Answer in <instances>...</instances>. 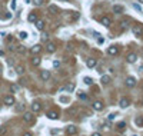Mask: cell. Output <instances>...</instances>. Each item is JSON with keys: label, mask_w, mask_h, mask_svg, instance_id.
I'll return each instance as SVG.
<instances>
[{"label": "cell", "mask_w": 143, "mask_h": 136, "mask_svg": "<svg viewBox=\"0 0 143 136\" xmlns=\"http://www.w3.org/2000/svg\"><path fill=\"white\" fill-rule=\"evenodd\" d=\"M14 103H16V99H14L13 95H9V96L4 97V105L6 106H13Z\"/></svg>", "instance_id": "cell-1"}, {"label": "cell", "mask_w": 143, "mask_h": 136, "mask_svg": "<svg viewBox=\"0 0 143 136\" xmlns=\"http://www.w3.org/2000/svg\"><path fill=\"white\" fill-rule=\"evenodd\" d=\"M23 120H24V122H27V123L33 122V120H34L33 112H26V113H23Z\"/></svg>", "instance_id": "cell-2"}, {"label": "cell", "mask_w": 143, "mask_h": 136, "mask_svg": "<svg viewBox=\"0 0 143 136\" xmlns=\"http://www.w3.org/2000/svg\"><path fill=\"white\" fill-rule=\"evenodd\" d=\"M136 60H137V55H136V53H129V55L126 56V62L130 63V65L136 63Z\"/></svg>", "instance_id": "cell-3"}, {"label": "cell", "mask_w": 143, "mask_h": 136, "mask_svg": "<svg viewBox=\"0 0 143 136\" xmlns=\"http://www.w3.org/2000/svg\"><path fill=\"white\" fill-rule=\"evenodd\" d=\"M132 32H133L135 36H142V34H143V27H142V26H139V24H136V26H133V27H132Z\"/></svg>", "instance_id": "cell-4"}, {"label": "cell", "mask_w": 143, "mask_h": 136, "mask_svg": "<svg viewBox=\"0 0 143 136\" xmlns=\"http://www.w3.org/2000/svg\"><path fill=\"white\" fill-rule=\"evenodd\" d=\"M100 23H102L104 27H110V26H112V20H110L109 16H103L102 19H100Z\"/></svg>", "instance_id": "cell-5"}, {"label": "cell", "mask_w": 143, "mask_h": 136, "mask_svg": "<svg viewBox=\"0 0 143 136\" xmlns=\"http://www.w3.org/2000/svg\"><path fill=\"white\" fill-rule=\"evenodd\" d=\"M66 133H67L69 136H73V135H76L77 133V128L74 125H70V126H67L66 128Z\"/></svg>", "instance_id": "cell-6"}, {"label": "cell", "mask_w": 143, "mask_h": 136, "mask_svg": "<svg viewBox=\"0 0 143 136\" xmlns=\"http://www.w3.org/2000/svg\"><path fill=\"white\" fill-rule=\"evenodd\" d=\"M40 79L43 80V82H47V80L50 79V72L49 70H42L40 72Z\"/></svg>", "instance_id": "cell-7"}, {"label": "cell", "mask_w": 143, "mask_h": 136, "mask_svg": "<svg viewBox=\"0 0 143 136\" xmlns=\"http://www.w3.org/2000/svg\"><path fill=\"white\" fill-rule=\"evenodd\" d=\"M129 105H130V100H129V99H127V97H122V99H120V102H119V106L122 109H126L127 108V106H129Z\"/></svg>", "instance_id": "cell-8"}, {"label": "cell", "mask_w": 143, "mask_h": 136, "mask_svg": "<svg viewBox=\"0 0 143 136\" xmlns=\"http://www.w3.org/2000/svg\"><path fill=\"white\" fill-rule=\"evenodd\" d=\"M40 110H42V105H40L39 102L32 103V112H33V113H39Z\"/></svg>", "instance_id": "cell-9"}, {"label": "cell", "mask_w": 143, "mask_h": 136, "mask_svg": "<svg viewBox=\"0 0 143 136\" xmlns=\"http://www.w3.org/2000/svg\"><path fill=\"white\" fill-rule=\"evenodd\" d=\"M93 106V109L95 110H97V112H100V110H103V108H104V105H103V102H100V100H96V102L92 105Z\"/></svg>", "instance_id": "cell-10"}, {"label": "cell", "mask_w": 143, "mask_h": 136, "mask_svg": "<svg viewBox=\"0 0 143 136\" xmlns=\"http://www.w3.org/2000/svg\"><path fill=\"white\" fill-rule=\"evenodd\" d=\"M46 50L49 52V53H54V52H56V45H54L53 42H47V45H46Z\"/></svg>", "instance_id": "cell-11"}, {"label": "cell", "mask_w": 143, "mask_h": 136, "mask_svg": "<svg viewBox=\"0 0 143 136\" xmlns=\"http://www.w3.org/2000/svg\"><path fill=\"white\" fill-rule=\"evenodd\" d=\"M135 85H136V79H135L133 76L126 77V86H127V87H133Z\"/></svg>", "instance_id": "cell-12"}, {"label": "cell", "mask_w": 143, "mask_h": 136, "mask_svg": "<svg viewBox=\"0 0 143 136\" xmlns=\"http://www.w3.org/2000/svg\"><path fill=\"white\" fill-rule=\"evenodd\" d=\"M96 65H97V62H96V59H87V62H86V66L89 69H93V68H96Z\"/></svg>", "instance_id": "cell-13"}, {"label": "cell", "mask_w": 143, "mask_h": 136, "mask_svg": "<svg viewBox=\"0 0 143 136\" xmlns=\"http://www.w3.org/2000/svg\"><path fill=\"white\" fill-rule=\"evenodd\" d=\"M47 118H49L50 120H57V119H59V113L54 112V110H50V112L47 113Z\"/></svg>", "instance_id": "cell-14"}, {"label": "cell", "mask_w": 143, "mask_h": 136, "mask_svg": "<svg viewBox=\"0 0 143 136\" xmlns=\"http://www.w3.org/2000/svg\"><path fill=\"white\" fill-rule=\"evenodd\" d=\"M102 83L103 85H109L110 82H112V77H110V74H102Z\"/></svg>", "instance_id": "cell-15"}, {"label": "cell", "mask_w": 143, "mask_h": 136, "mask_svg": "<svg viewBox=\"0 0 143 136\" xmlns=\"http://www.w3.org/2000/svg\"><path fill=\"white\" fill-rule=\"evenodd\" d=\"M107 53L110 55V56H114V55H117V53H119V49H117L116 46H110V47L107 49Z\"/></svg>", "instance_id": "cell-16"}, {"label": "cell", "mask_w": 143, "mask_h": 136, "mask_svg": "<svg viewBox=\"0 0 143 136\" xmlns=\"http://www.w3.org/2000/svg\"><path fill=\"white\" fill-rule=\"evenodd\" d=\"M123 6H120V4H114L113 6V13H116V14H120V13H123Z\"/></svg>", "instance_id": "cell-17"}, {"label": "cell", "mask_w": 143, "mask_h": 136, "mask_svg": "<svg viewBox=\"0 0 143 136\" xmlns=\"http://www.w3.org/2000/svg\"><path fill=\"white\" fill-rule=\"evenodd\" d=\"M34 24H36L37 30H43V29H45V22H43V20H40V19H37V20L34 22Z\"/></svg>", "instance_id": "cell-18"}, {"label": "cell", "mask_w": 143, "mask_h": 136, "mask_svg": "<svg viewBox=\"0 0 143 136\" xmlns=\"http://www.w3.org/2000/svg\"><path fill=\"white\" fill-rule=\"evenodd\" d=\"M40 52H42V46L40 45H34L33 47H32V53H33V55H37Z\"/></svg>", "instance_id": "cell-19"}, {"label": "cell", "mask_w": 143, "mask_h": 136, "mask_svg": "<svg viewBox=\"0 0 143 136\" xmlns=\"http://www.w3.org/2000/svg\"><path fill=\"white\" fill-rule=\"evenodd\" d=\"M40 63H42V59H40V57H33V59H32V65H33V66H39Z\"/></svg>", "instance_id": "cell-20"}, {"label": "cell", "mask_w": 143, "mask_h": 136, "mask_svg": "<svg viewBox=\"0 0 143 136\" xmlns=\"http://www.w3.org/2000/svg\"><path fill=\"white\" fill-rule=\"evenodd\" d=\"M16 73L19 74V76H22V74L24 73V68H23V66H20V65H19V66H16Z\"/></svg>", "instance_id": "cell-21"}, {"label": "cell", "mask_w": 143, "mask_h": 136, "mask_svg": "<svg viewBox=\"0 0 143 136\" xmlns=\"http://www.w3.org/2000/svg\"><path fill=\"white\" fill-rule=\"evenodd\" d=\"M27 19H29V22L33 23V22H36V20H37V16H36V13H30Z\"/></svg>", "instance_id": "cell-22"}, {"label": "cell", "mask_w": 143, "mask_h": 136, "mask_svg": "<svg viewBox=\"0 0 143 136\" xmlns=\"http://www.w3.org/2000/svg\"><path fill=\"white\" fill-rule=\"evenodd\" d=\"M77 97L82 99V100H86V99H87V95H86L85 92H77Z\"/></svg>", "instance_id": "cell-23"}, {"label": "cell", "mask_w": 143, "mask_h": 136, "mask_svg": "<svg viewBox=\"0 0 143 136\" xmlns=\"http://www.w3.org/2000/svg\"><path fill=\"white\" fill-rule=\"evenodd\" d=\"M132 6H133V9H135V10H137L139 13H143V9L140 7V4H139V3H133Z\"/></svg>", "instance_id": "cell-24"}, {"label": "cell", "mask_w": 143, "mask_h": 136, "mask_svg": "<svg viewBox=\"0 0 143 136\" xmlns=\"http://www.w3.org/2000/svg\"><path fill=\"white\" fill-rule=\"evenodd\" d=\"M83 82H85L86 85H89V86L93 85V79H92V77H89V76H86L85 79H83Z\"/></svg>", "instance_id": "cell-25"}, {"label": "cell", "mask_w": 143, "mask_h": 136, "mask_svg": "<svg viewBox=\"0 0 143 136\" xmlns=\"http://www.w3.org/2000/svg\"><path fill=\"white\" fill-rule=\"evenodd\" d=\"M19 39L26 40L27 39V32H20V33H19Z\"/></svg>", "instance_id": "cell-26"}, {"label": "cell", "mask_w": 143, "mask_h": 136, "mask_svg": "<svg viewBox=\"0 0 143 136\" xmlns=\"http://www.w3.org/2000/svg\"><path fill=\"white\" fill-rule=\"evenodd\" d=\"M135 123H136L137 126H143V118H136V119H135Z\"/></svg>", "instance_id": "cell-27"}, {"label": "cell", "mask_w": 143, "mask_h": 136, "mask_svg": "<svg viewBox=\"0 0 143 136\" xmlns=\"http://www.w3.org/2000/svg\"><path fill=\"white\" fill-rule=\"evenodd\" d=\"M32 3H33L34 6H37V7H39V6H42L43 3H45V0H33Z\"/></svg>", "instance_id": "cell-28"}, {"label": "cell", "mask_w": 143, "mask_h": 136, "mask_svg": "<svg viewBox=\"0 0 143 136\" xmlns=\"http://www.w3.org/2000/svg\"><path fill=\"white\" fill-rule=\"evenodd\" d=\"M49 11H50L51 14H56V13H57V7H56V6H50V7H49Z\"/></svg>", "instance_id": "cell-29"}, {"label": "cell", "mask_w": 143, "mask_h": 136, "mask_svg": "<svg viewBox=\"0 0 143 136\" xmlns=\"http://www.w3.org/2000/svg\"><path fill=\"white\" fill-rule=\"evenodd\" d=\"M24 110V105H22V103H19L16 106V112H23Z\"/></svg>", "instance_id": "cell-30"}, {"label": "cell", "mask_w": 143, "mask_h": 136, "mask_svg": "<svg viewBox=\"0 0 143 136\" xmlns=\"http://www.w3.org/2000/svg\"><path fill=\"white\" fill-rule=\"evenodd\" d=\"M66 90H67L69 93H70V92H73L74 90V83H70L69 86H66Z\"/></svg>", "instance_id": "cell-31"}, {"label": "cell", "mask_w": 143, "mask_h": 136, "mask_svg": "<svg viewBox=\"0 0 143 136\" xmlns=\"http://www.w3.org/2000/svg\"><path fill=\"white\" fill-rule=\"evenodd\" d=\"M11 92H13V93H17V92H19V85H11Z\"/></svg>", "instance_id": "cell-32"}, {"label": "cell", "mask_w": 143, "mask_h": 136, "mask_svg": "<svg viewBox=\"0 0 143 136\" xmlns=\"http://www.w3.org/2000/svg\"><path fill=\"white\" fill-rule=\"evenodd\" d=\"M125 126H126V122H119V123H117V129L122 131V129H125Z\"/></svg>", "instance_id": "cell-33"}, {"label": "cell", "mask_w": 143, "mask_h": 136, "mask_svg": "<svg viewBox=\"0 0 143 136\" xmlns=\"http://www.w3.org/2000/svg\"><path fill=\"white\" fill-rule=\"evenodd\" d=\"M6 132H7V128H6V126H1V128H0V136H3Z\"/></svg>", "instance_id": "cell-34"}, {"label": "cell", "mask_w": 143, "mask_h": 136, "mask_svg": "<svg viewBox=\"0 0 143 136\" xmlns=\"http://www.w3.org/2000/svg\"><path fill=\"white\" fill-rule=\"evenodd\" d=\"M16 50L19 52V53H24V52H26V49H24L23 46H17V49H16Z\"/></svg>", "instance_id": "cell-35"}, {"label": "cell", "mask_w": 143, "mask_h": 136, "mask_svg": "<svg viewBox=\"0 0 143 136\" xmlns=\"http://www.w3.org/2000/svg\"><path fill=\"white\" fill-rule=\"evenodd\" d=\"M16 1H17V0H11V3H10L11 10H14V9H16Z\"/></svg>", "instance_id": "cell-36"}, {"label": "cell", "mask_w": 143, "mask_h": 136, "mask_svg": "<svg viewBox=\"0 0 143 136\" xmlns=\"http://www.w3.org/2000/svg\"><path fill=\"white\" fill-rule=\"evenodd\" d=\"M60 66V60H53V68H59Z\"/></svg>", "instance_id": "cell-37"}, {"label": "cell", "mask_w": 143, "mask_h": 136, "mask_svg": "<svg viewBox=\"0 0 143 136\" xmlns=\"http://www.w3.org/2000/svg\"><path fill=\"white\" fill-rule=\"evenodd\" d=\"M42 40H43V42H47V40H49V34L45 33L43 36H42Z\"/></svg>", "instance_id": "cell-38"}, {"label": "cell", "mask_w": 143, "mask_h": 136, "mask_svg": "<svg viewBox=\"0 0 143 136\" xmlns=\"http://www.w3.org/2000/svg\"><path fill=\"white\" fill-rule=\"evenodd\" d=\"M97 43H99V45H103V43H104V39L99 36V37H97Z\"/></svg>", "instance_id": "cell-39"}, {"label": "cell", "mask_w": 143, "mask_h": 136, "mask_svg": "<svg viewBox=\"0 0 143 136\" xmlns=\"http://www.w3.org/2000/svg\"><path fill=\"white\" fill-rule=\"evenodd\" d=\"M76 19H79V13H77V11H73V20H76Z\"/></svg>", "instance_id": "cell-40"}, {"label": "cell", "mask_w": 143, "mask_h": 136, "mask_svg": "<svg viewBox=\"0 0 143 136\" xmlns=\"http://www.w3.org/2000/svg\"><path fill=\"white\" fill-rule=\"evenodd\" d=\"M114 116H116V115H114V113H110V115H109V120L112 122V120L114 119Z\"/></svg>", "instance_id": "cell-41"}, {"label": "cell", "mask_w": 143, "mask_h": 136, "mask_svg": "<svg viewBox=\"0 0 143 136\" xmlns=\"http://www.w3.org/2000/svg\"><path fill=\"white\" fill-rule=\"evenodd\" d=\"M129 26H127V23L126 22H122V29H127Z\"/></svg>", "instance_id": "cell-42"}, {"label": "cell", "mask_w": 143, "mask_h": 136, "mask_svg": "<svg viewBox=\"0 0 143 136\" xmlns=\"http://www.w3.org/2000/svg\"><path fill=\"white\" fill-rule=\"evenodd\" d=\"M10 17H11V13H9V14H6L3 19H4V20H7V19H10Z\"/></svg>", "instance_id": "cell-43"}, {"label": "cell", "mask_w": 143, "mask_h": 136, "mask_svg": "<svg viewBox=\"0 0 143 136\" xmlns=\"http://www.w3.org/2000/svg\"><path fill=\"white\" fill-rule=\"evenodd\" d=\"M23 136H33L30 132H26V133H23Z\"/></svg>", "instance_id": "cell-44"}, {"label": "cell", "mask_w": 143, "mask_h": 136, "mask_svg": "<svg viewBox=\"0 0 143 136\" xmlns=\"http://www.w3.org/2000/svg\"><path fill=\"white\" fill-rule=\"evenodd\" d=\"M92 136H102V135H100L99 132H96V133H93V135H92Z\"/></svg>", "instance_id": "cell-45"}, {"label": "cell", "mask_w": 143, "mask_h": 136, "mask_svg": "<svg viewBox=\"0 0 143 136\" xmlns=\"http://www.w3.org/2000/svg\"><path fill=\"white\" fill-rule=\"evenodd\" d=\"M137 3H143V0H137Z\"/></svg>", "instance_id": "cell-46"}, {"label": "cell", "mask_w": 143, "mask_h": 136, "mask_svg": "<svg viewBox=\"0 0 143 136\" xmlns=\"http://www.w3.org/2000/svg\"><path fill=\"white\" fill-rule=\"evenodd\" d=\"M60 1H70V0H60Z\"/></svg>", "instance_id": "cell-47"}, {"label": "cell", "mask_w": 143, "mask_h": 136, "mask_svg": "<svg viewBox=\"0 0 143 136\" xmlns=\"http://www.w3.org/2000/svg\"><path fill=\"white\" fill-rule=\"evenodd\" d=\"M133 136H136V135H133Z\"/></svg>", "instance_id": "cell-48"}]
</instances>
